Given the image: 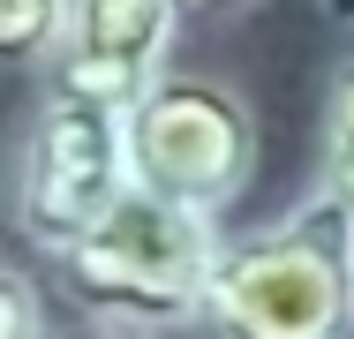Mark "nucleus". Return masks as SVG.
Masks as SVG:
<instances>
[{
  "label": "nucleus",
  "instance_id": "7",
  "mask_svg": "<svg viewBox=\"0 0 354 339\" xmlns=\"http://www.w3.org/2000/svg\"><path fill=\"white\" fill-rule=\"evenodd\" d=\"M68 23H75V0H0V46H8L15 68L46 75L61 38H68Z\"/></svg>",
  "mask_w": 354,
  "mask_h": 339
},
{
  "label": "nucleus",
  "instance_id": "5",
  "mask_svg": "<svg viewBox=\"0 0 354 339\" xmlns=\"http://www.w3.org/2000/svg\"><path fill=\"white\" fill-rule=\"evenodd\" d=\"M181 23H189L181 0H75V23L53 53V68H46V91L136 113L174 75Z\"/></svg>",
  "mask_w": 354,
  "mask_h": 339
},
{
  "label": "nucleus",
  "instance_id": "1",
  "mask_svg": "<svg viewBox=\"0 0 354 339\" xmlns=\"http://www.w3.org/2000/svg\"><path fill=\"white\" fill-rule=\"evenodd\" d=\"M218 257H226L218 219L136 189L98 234H83L68 257H53V294L91 324L166 339V332L212 324Z\"/></svg>",
  "mask_w": 354,
  "mask_h": 339
},
{
  "label": "nucleus",
  "instance_id": "6",
  "mask_svg": "<svg viewBox=\"0 0 354 339\" xmlns=\"http://www.w3.org/2000/svg\"><path fill=\"white\" fill-rule=\"evenodd\" d=\"M317 189L354 211V53L332 68L324 91V143H317Z\"/></svg>",
  "mask_w": 354,
  "mask_h": 339
},
{
  "label": "nucleus",
  "instance_id": "10",
  "mask_svg": "<svg viewBox=\"0 0 354 339\" xmlns=\"http://www.w3.org/2000/svg\"><path fill=\"white\" fill-rule=\"evenodd\" d=\"M189 15H241V8H257V0H181Z\"/></svg>",
  "mask_w": 354,
  "mask_h": 339
},
{
  "label": "nucleus",
  "instance_id": "2",
  "mask_svg": "<svg viewBox=\"0 0 354 339\" xmlns=\"http://www.w3.org/2000/svg\"><path fill=\"white\" fill-rule=\"evenodd\" d=\"M212 339H354V211L324 189L279 219L226 234Z\"/></svg>",
  "mask_w": 354,
  "mask_h": 339
},
{
  "label": "nucleus",
  "instance_id": "8",
  "mask_svg": "<svg viewBox=\"0 0 354 339\" xmlns=\"http://www.w3.org/2000/svg\"><path fill=\"white\" fill-rule=\"evenodd\" d=\"M53 302H61V294H46L30 264H8L0 271V339H53L61 332Z\"/></svg>",
  "mask_w": 354,
  "mask_h": 339
},
{
  "label": "nucleus",
  "instance_id": "9",
  "mask_svg": "<svg viewBox=\"0 0 354 339\" xmlns=\"http://www.w3.org/2000/svg\"><path fill=\"white\" fill-rule=\"evenodd\" d=\"M53 339H136V332H113V324H91V317H75V324H61Z\"/></svg>",
  "mask_w": 354,
  "mask_h": 339
},
{
  "label": "nucleus",
  "instance_id": "11",
  "mask_svg": "<svg viewBox=\"0 0 354 339\" xmlns=\"http://www.w3.org/2000/svg\"><path fill=\"white\" fill-rule=\"evenodd\" d=\"M317 8H324V23H347L354 30V0H317Z\"/></svg>",
  "mask_w": 354,
  "mask_h": 339
},
{
  "label": "nucleus",
  "instance_id": "3",
  "mask_svg": "<svg viewBox=\"0 0 354 339\" xmlns=\"http://www.w3.org/2000/svg\"><path fill=\"white\" fill-rule=\"evenodd\" d=\"M129 196H136L129 113L46 91L30 106L23 136H15V174H8L15 234L53 264V257H68L83 234H98Z\"/></svg>",
  "mask_w": 354,
  "mask_h": 339
},
{
  "label": "nucleus",
  "instance_id": "4",
  "mask_svg": "<svg viewBox=\"0 0 354 339\" xmlns=\"http://www.w3.org/2000/svg\"><path fill=\"white\" fill-rule=\"evenodd\" d=\"M129 151H136V189L226 219L257 181V113L234 83L174 68L129 113Z\"/></svg>",
  "mask_w": 354,
  "mask_h": 339
}]
</instances>
